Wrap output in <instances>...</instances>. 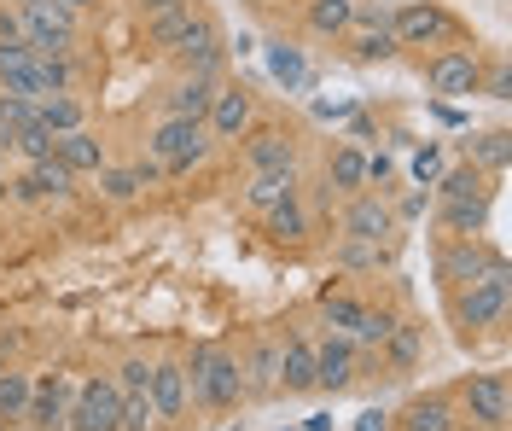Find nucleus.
<instances>
[{
  "label": "nucleus",
  "mask_w": 512,
  "mask_h": 431,
  "mask_svg": "<svg viewBox=\"0 0 512 431\" xmlns=\"http://www.w3.org/2000/svg\"><path fill=\"white\" fill-rule=\"evenodd\" d=\"M478 94H489V100H512V70H507V59H495V65H489V76H478Z\"/></svg>",
  "instance_id": "nucleus-43"
},
{
  "label": "nucleus",
  "mask_w": 512,
  "mask_h": 431,
  "mask_svg": "<svg viewBox=\"0 0 512 431\" xmlns=\"http://www.w3.org/2000/svg\"><path fill=\"white\" fill-rule=\"evenodd\" d=\"M163 59H175L181 70H198V76H216V65H222V30L204 18V12H192L187 30L169 41V53Z\"/></svg>",
  "instance_id": "nucleus-9"
},
{
  "label": "nucleus",
  "mask_w": 512,
  "mask_h": 431,
  "mask_svg": "<svg viewBox=\"0 0 512 431\" xmlns=\"http://www.w3.org/2000/svg\"><path fill=\"white\" fill-rule=\"evenodd\" d=\"M59 6H70V12H82V6H88V0H59Z\"/></svg>",
  "instance_id": "nucleus-48"
},
{
  "label": "nucleus",
  "mask_w": 512,
  "mask_h": 431,
  "mask_svg": "<svg viewBox=\"0 0 512 431\" xmlns=\"http://www.w3.org/2000/svg\"><path fill=\"white\" fill-rule=\"evenodd\" d=\"M152 408H158V420L187 414V367L181 362H152Z\"/></svg>",
  "instance_id": "nucleus-24"
},
{
  "label": "nucleus",
  "mask_w": 512,
  "mask_h": 431,
  "mask_svg": "<svg viewBox=\"0 0 512 431\" xmlns=\"http://www.w3.org/2000/svg\"><path fill=\"white\" fill-rule=\"evenodd\" d=\"M18 41L35 53H70L76 47V12L59 0H41L30 12H18Z\"/></svg>",
  "instance_id": "nucleus-7"
},
{
  "label": "nucleus",
  "mask_w": 512,
  "mask_h": 431,
  "mask_svg": "<svg viewBox=\"0 0 512 431\" xmlns=\"http://www.w3.org/2000/svg\"><path fill=\"white\" fill-rule=\"evenodd\" d=\"M70 181H76V175H70L59 158H35V164L24 169V181H18V199H64Z\"/></svg>",
  "instance_id": "nucleus-27"
},
{
  "label": "nucleus",
  "mask_w": 512,
  "mask_h": 431,
  "mask_svg": "<svg viewBox=\"0 0 512 431\" xmlns=\"http://www.w3.org/2000/svg\"><path fill=\"white\" fill-rule=\"evenodd\" d=\"M251 88L245 82H216V100L204 111V129L210 140H239V134H251Z\"/></svg>",
  "instance_id": "nucleus-13"
},
{
  "label": "nucleus",
  "mask_w": 512,
  "mask_h": 431,
  "mask_svg": "<svg viewBox=\"0 0 512 431\" xmlns=\"http://www.w3.org/2000/svg\"><path fill=\"white\" fill-rule=\"evenodd\" d=\"M268 70H274V76L286 82L291 94H297V88L309 82V65H303V53H297V47H286V41H274V47H268Z\"/></svg>",
  "instance_id": "nucleus-35"
},
{
  "label": "nucleus",
  "mask_w": 512,
  "mask_h": 431,
  "mask_svg": "<svg viewBox=\"0 0 512 431\" xmlns=\"http://www.w3.org/2000/svg\"><path fill=\"white\" fill-rule=\"evenodd\" d=\"M489 263H501V257L483 245L478 233H472V239H448L443 251H437V280H443L448 292H460V286H472Z\"/></svg>",
  "instance_id": "nucleus-14"
},
{
  "label": "nucleus",
  "mask_w": 512,
  "mask_h": 431,
  "mask_svg": "<svg viewBox=\"0 0 512 431\" xmlns=\"http://www.w3.org/2000/svg\"><path fill=\"white\" fill-rule=\"evenodd\" d=\"M437 175H443V152H437V146H419L414 152V181L419 187H431Z\"/></svg>",
  "instance_id": "nucleus-44"
},
{
  "label": "nucleus",
  "mask_w": 512,
  "mask_h": 431,
  "mask_svg": "<svg viewBox=\"0 0 512 431\" xmlns=\"http://www.w3.org/2000/svg\"><path fill=\"white\" fill-rule=\"evenodd\" d=\"M373 181H390V158H384V152H367V187H373Z\"/></svg>",
  "instance_id": "nucleus-45"
},
{
  "label": "nucleus",
  "mask_w": 512,
  "mask_h": 431,
  "mask_svg": "<svg viewBox=\"0 0 512 431\" xmlns=\"http://www.w3.org/2000/svg\"><path fill=\"white\" fill-rule=\"evenodd\" d=\"M355 431H390V426H384V414H379V408H367V414L355 420Z\"/></svg>",
  "instance_id": "nucleus-46"
},
{
  "label": "nucleus",
  "mask_w": 512,
  "mask_h": 431,
  "mask_svg": "<svg viewBox=\"0 0 512 431\" xmlns=\"http://www.w3.org/2000/svg\"><path fill=\"white\" fill-rule=\"evenodd\" d=\"M210 100H216V76H198V70H187V76L163 94V111H169V117H198V123H204Z\"/></svg>",
  "instance_id": "nucleus-26"
},
{
  "label": "nucleus",
  "mask_w": 512,
  "mask_h": 431,
  "mask_svg": "<svg viewBox=\"0 0 512 431\" xmlns=\"http://www.w3.org/2000/svg\"><path fill=\"white\" fill-rule=\"evenodd\" d=\"M472 164L489 169V175H501V169H507V134H501V129L478 134V140H472Z\"/></svg>",
  "instance_id": "nucleus-38"
},
{
  "label": "nucleus",
  "mask_w": 512,
  "mask_h": 431,
  "mask_svg": "<svg viewBox=\"0 0 512 431\" xmlns=\"http://www.w3.org/2000/svg\"><path fill=\"white\" fill-rule=\"evenodd\" d=\"M70 397H76V379L70 373H47V379H35L30 391V420L35 431H64V420H70Z\"/></svg>",
  "instance_id": "nucleus-15"
},
{
  "label": "nucleus",
  "mask_w": 512,
  "mask_h": 431,
  "mask_svg": "<svg viewBox=\"0 0 512 431\" xmlns=\"http://www.w3.org/2000/svg\"><path fill=\"white\" fill-rule=\"evenodd\" d=\"M53 158H59L70 175H99V169H105V146H99L88 129H70V134H53Z\"/></svg>",
  "instance_id": "nucleus-25"
},
{
  "label": "nucleus",
  "mask_w": 512,
  "mask_h": 431,
  "mask_svg": "<svg viewBox=\"0 0 512 431\" xmlns=\"http://www.w3.org/2000/svg\"><path fill=\"white\" fill-rule=\"evenodd\" d=\"M239 140H245V169H297V146L286 129H256Z\"/></svg>",
  "instance_id": "nucleus-20"
},
{
  "label": "nucleus",
  "mask_w": 512,
  "mask_h": 431,
  "mask_svg": "<svg viewBox=\"0 0 512 431\" xmlns=\"http://www.w3.org/2000/svg\"><path fill=\"white\" fill-rule=\"evenodd\" d=\"M355 338H344V332H332V338H320L315 344V391H326V397H338V391H350L355 379Z\"/></svg>",
  "instance_id": "nucleus-16"
},
{
  "label": "nucleus",
  "mask_w": 512,
  "mask_h": 431,
  "mask_svg": "<svg viewBox=\"0 0 512 431\" xmlns=\"http://www.w3.org/2000/svg\"><path fill=\"white\" fill-rule=\"evenodd\" d=\"M245 6H268V0H245Z\"/></svg>",
  "instance_id": "nucleus-49"
},
{
  "label": "nucleus",
  "mask_w": 512,
  "mask_h": 431,
  "mask_svg": "<svg viewBox=\"0 0 512 431\" xmlns=\"http://www.w3.org/2000/svg\"><path fill=\"white\" fill-rule=\"evenodd\" d=\"M30 391H35V373L0 367V420H24L30 414Z\"/></svg>",
  "instance_id": "nucleus-33"
},
{
  "label": "nucleus",
  "mask_w": 512,
  "mask_h": 431,
  "mask_svg": "<svg viewBox=\"0 0 512 431\" xmlns=\"http://www.w3.org/2000/svg\"><path fill=\"white\" fill-rule=\"evenodd\" d=\"M338 263H344V268H379V263H384V245H367V239H344V245H338Z\"/></svg>",
  "instance_id": "nucleus-41"
},
{
  "label": "nucleus",
  "mask_w": 512,
  "mask_h": 431,
  "mask_svg": "<svg viewBox=\"0 0 512 431\" xmlns=\"http://www.w3.org/2000/svg\"><path fill=\"white\" fill-rule=\"evenodd\" d=\"M320 315L332 321V327L344 332V338H355V344H367V350H379L384 338H390V315L384 309H373V303H361V298H350V292H326L320 298Z\"/></svg>",
  "instance_id": "nucleus-6"
},
{
  "label": "nucleus",
  "mask_w": 512,
  "mask_h": 431,
  "mask_svg": "<svg viewBox=\"0 0 512 431\" xmlns=\"http://www.w3.org/2000/svg\"><path fill=\"white\" fill-rule=\"evenodd\" d=\"M0 367H6V362H0Z\"/></svg>",
  "instance_id": "nucleus-50"
},
{
  "label": "nucleus",
  "mask_w": 512,
  "mask_h": 431,
  "mask_svg": "<svg viewBox=\"0 0 512 431\" xmlns=\"http://www.w3.org/2000/svg\"><path fill=\"white\" fill-rule=\"evenodd\" d=\"M431 187H437V204H443V199H466V193H495V187H489V175H483L478 164H454V169H443Z\"/></svg>",
  "instance_id": "nucleus-32"
},
{
  "label": "nucleus",
  "mask_w": 512,
  "mask_h": 431,
  "mask_svg": "<svg viewBox=\"0 0 512 431\" xmlns=\"http://www.w3.org/2000/svg\"><path fill=\"white\" fill-rule=\"evenodd\" d=\"M35 117V100H24V94H12V88H0V140L12 129H24Z\"/></svg>",
  "instance_id": "nucleus-39"
},
{
  "label": "nucleus",
  "mask_w": 512,
  "mask_h": 431,
  "mask_svg": "<svg viewBox=\"0 0 512 431\" xmlns=\"http://www.w3.org/2000/svg\"><path fill=\"white\" fill-rule=\"evenodd\" d=\"M12 6H18V12H30V6H41V0H12Z\"/></svg>",
  "instance_id": "nucleus-47"
},
{
  "label": "nucleus",
  "mask_w": 512,
  "mask_h": 431,
  "mask_svg": "<svg viewBox=\"0 0 512 431\" xmlns=\"http://www.w3.org/2000/svg\"><path fill=\"white\" fill-rule=\"evenodd\" d=\"M326 181H332V193H344V199H355V193H367V152L361 146H338L332 152V164H326Z\"/></svg>",
  "instance_id": "nucleus-28"
},
{
  "label": "nucleus",
  "mask_w": 512,
  "mask_h": 431,
  "mask_svg": "<svg viewBox=\"0 0 512 431\" xmlns=\"http://www.w3.org/2000/svg\"><path fill=\"white\" fill-rule=\"evenodd\" d=\"M0 146H12V152H18L24 164H35V158H53V134L41 129V117H30L24 129H12L6 140H0Z\"/></svg>",
  "instance_id": "nucleus-34"
},
{
  "label": "nucleus",
  "mask_w": 512,
  "mask_h": 431,
  "mask_svg": "<svg viewBox=\"0 0 512 431\" xmlns=\"http://www.w3.org/2000/svg\"><path fill=\"white\" fill-rule=\"evenodd\" d=\"M501 321H507V257L489 263L472 286L454 292V327L466 332V338H483V332L501 327Z\"/></svg>",
  "instance_id": "nucleus-2"
},
{
  "label": "nucleus",
  "mask_w": 512,
  "mask_h": 431,
  "mask_svg": "<svg viewBox=\"0 0 512 431\" xmlns=\"http://www.w3.org/2000/svg\"><path fill=\"white\" fill-rule=\"evenodd\" d=\"M344 239H367V245H390L396 239V210L379 199V193H355L344 204V222H338Z\"/></svg>",
  "instance_id": "nucleus-12"
},
{
  "label": "nucleus",
  "mask_w": 512,
  "mask_h": 431,
  "mask_svg": "<svg viewBox=\"0 0 512 431\" xmlns=\"http://www.w3.org/2000/svg\"><path fill=\"white\" fill-rule=\"evenodd\" d=\"M355 6H361V0H309V30H315L320 41H338V35L355 24Z\"/></svg>",
  "instance_id": "nucleus-30"
},
{
  "label": "nucleus",
  "mask_w": 512,
  "mask_h": 431,
  "mask_svg": "<svg viewBox=\"0 0 512 431\" xmlns=\"http://www.w3.org/2000/svg\"><path fill=\"white\" fill-rule=\"evenodd\" d=\"M303 228H309V216H303V204L297 199H286V204L268 210V233H274V239H303Z\"/></svg>",
  "instance_id": "nucleus-36"
},
{
  "label": "nucleus",
  "mask_w": 512,
  "mask_h": 431,
  "mask_svg": "<svg viewBox=\"0 0 512 431\" xmlns=\"http://www.w3.org/2000/svg\"><path fill=\"white\" fill-rule=\"evenodd\" d=\"M396 431H466V420H460V402L454 397L425 391V397H414L396 414Z\"/></svg>",
  "instance_id": "nucleus-17"
},
{
  "label": "nucleus",
  "mask_w": 512,
  "mask_h": 431,
  "mask_svg": "<svg viewBox=\"0 0 512 431\" xmlns=\"http://www.w3.org/2000/svg\"><path fill=\"white\" fill-rule=\"evenodd\" d=\"M379 350H390V362H396V367H414V356H419V327H390V338H384Z\"/></svg>",
  "instance_id": "nucleus-40"
},
{
  "label": "nucleus",
  "mask_w": 512,
  "mask_h": 431,
  "mask_svg": "<svg viewBox=\"0 0 512 431\" xmlns=\"http://www.w3.org/2000/svg\"><path fill=\"white\" fill-rule=\"evenodd\" d=\"M64 431H123V391L117 379H82L76 397H70V420Z\"/></svg>",
  "instance_id": "nucleus-5"
},
{
  "label": "nucleus",
  "mask_w": 512,
  "mask_h": 431,
  "mask_svg": "<svg viewBox=\"0 0 512 431\" xmlns=\"http://www.w3.org/2000/svg\"><path fill=\"white\" fill-rule=\"evenodd\" d=\"M245 373V397H274L280 391V338H256L251 362H239Z\"/></svg>",
  "instance_id": "nucleus-21"
},
{
  "label": "nucleus",
  "mask_w": 512,
  "mask_h": 431,
  "mask_svg": "<svg viewBox=\"0 0 512 431\" xmlns=\"http://www.w3.org/2000/svg\"><path fill=\"white\" fill-rule=\"evenodd\" d=\"M117 391H152V362L146 356H128L123 373H117Z\"/></svg>",
  "instance_id": "nucleus-42"
},
{
  "label": "nucleus",
  "mask_w": 512,
  "mask_h": 431,
  "mask_svg": "<svg viewBox=\"0 0 512 431\" xmlns=\"http://www.w3.org/2000/svg\"><path fill=\"white\" fill-rule=\"evenodd\" d=\"M489 199H495V193H466V199H443L437 204V222L448 228V239H472V233H483V222H489Z\"/></svg>",
  "instance_id": "nucleus-23"
},
{
  "label": "nucleus",
  "mask_w": 512,
  "mask_h": 431,
  "mask_svg": "<svg viewBox=\"0 0 512 431\" xmlns=\"http://www.w3.org/2000/svg\"><path fill=\"white\" fill-rule=\"evenodd\" d=\"M152 158H158V169H192V164H204L210 158V129L198 123V117H163L158 129H152Z\"/></svg>",
  "instance_id": "nucleus-4"
},
{
  "label": "nucleus",
  "mask_w": 512,
  "mask_h": 431,
  "mask_svg": "<svg viewBox=\"0 0 512 431\" xmlns=\"http://www.w3.org/2000/svg\"><path fill=\"white\" fill-rule=\"evenodd\" d=\"M152 426H158L152 391H123V431H152Z\"/></svg>",
  "instance_id": "nucleus-37"
},
{
  "label": "nucleus",
  "mask_w": 512,
  "mask_h": 431,
  "mask_svg": "<svg viewBox=\"0 0 512 431\" xmlns=\"http://www.w3.org/2000/svg\"><path fill=\"white\" fill-rule=\"evenodd\" d=\"M344 41H350V53L361 65H384V59L402 53L396 30H390V6H355V24L344 30Z\"/></svg>",
  "instance_id": "nucleus-10"
},
{
  "label": "nucleus",
  "mask_w": 512,
  "mask_h": 431,
  "mask_svg": "<svg viewBox=\"0 0 512 431\" xmlns=\"http://www.w3.org/2000/svg\"><path fill=\"white\" fill-rule=\"evenodd\" d=\"M280 391L286 397H309L315 391V344L303 332H286L280 338Z\"/></svg>",
  "instance_id": "nucleus-18"
},
{
  "label": "nucleus",
  "mask_w": 512,
  "mask_h": 431,
  "mask_svg": "<svg viewBox=\"0 0 512 431\" xmlns=\"http://www.w3.org/2000/svg\"><path fill=\"white\" fill-rule=\"evenodd\" d=\"M35 117H41V129H47V134L88 129V105L76 100V94H47V100L35 105Z\"/></svg>",
  "instance_id": "nucleus-29"
},
{
  "label": "nucleus",
  "mask_w": 512,
  "mask_h": 431,
  "mask_svg": "<svg viewBox=\"0 0 512 431\" xmlns=\"http://www.w3.org/2000/svg\"><path fill=\"white\" fill-rule=\"evenodd\" d=\"M478 76H483V59L472 47H443V53H431V65H425V82H431L443 100L478 94Z\"/></svg>",
  "instance_id": "nucleus-11"
},
{
  "label": "nucleus",
  "mask_w": 512,
  "mask_h": 431,
  "mask_svg": "<svg viewBox=\"0 0 512 431\" xmlns=\"http://www.w3.org/2000/svg\"><path fill=\"white\" fill-rule=\"evenodd\" d=\"M460 414L483 431H501L512 420V385L507 373H472L466 385H460Z\"/></svg>",
  "instance_id": "nucleus-8"
},
{
  "label": "nucleus",
  "mask_w": 512,
  "mask_h": 431,
  "mask_svg": "<svg viewBox=\"0 0 512 431\" xmlns=\"http://www.w3.org/2000/svg\"><path fill=\"white\" fill-rule=\"evenodd\" d=\"M297 199V169H251V181H245V204H251L256 216H268L274 204Z\"/></svg>",
  "instance_id": "nucleus-22"
},
{
  "label": "nucleus",
  "mask_w": 512,
  "mask_h": 431,
  "mask_svg": "<svg viewBox=\"0 0 512 431\" xmlns=\"http://www.w3.org/2000/svg\"><path fill=\"white\" fill-rule=\"evenodd\" d=\"M390 30H396V47H460V18L437 6V0H408V6H390Z\"/></svg>",
  "instance_id": "nucleus-3"
},
{
  "label": "nucleus",
  "mask_w": 512,
  "mask_h": 431,
  "mask_svg": "<svg viewBox=\"0 0 512 431\" xmlns=\"http://www.w3.org/2000/svg\"><path fill=\"white\" fill-rule=\"evenodd\" d=\"M152 175H158V164H134V169H99V187H105V199H140V187H152Z\"/></svg>",
  "instance_id": "nucleus-31"
},
{
  "label": "nucleus",
  "mask_w": 512,
  "mask_h": 431,
  "mask_svg": "<svg viewBox=\"0 0 512 431\" xmlns=\"http://www.w3.org/2000/svg\"><path fill=\"white\" fill-rule=\"evenodd\" d=\"M181 367H187V397L198 402V408L227 414V408L245 402V373H239V356H233V350H222V344H198L192 362H181Z\"/></svg>",
  "instance_id": "nucleus-1"
},
{
  "label": "nucleus",
  "mask_w": 512,
  "mask_h": 431,
  "mask_svg": "<svg viewBox=\"0 0 512 431\" xmlns=\"http://www.w3.org/2000/svg\"><path fill=\"white\" fill-rule=\"evenodd\" d=\"M187 18H192V0H140V24H146V41L158 53H169V41L187 30Z\"/></svg>",
  "instance_id": "nucleus-19"
}]
</instances>
